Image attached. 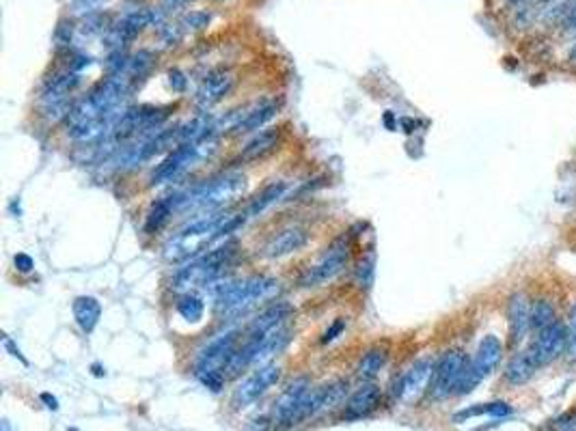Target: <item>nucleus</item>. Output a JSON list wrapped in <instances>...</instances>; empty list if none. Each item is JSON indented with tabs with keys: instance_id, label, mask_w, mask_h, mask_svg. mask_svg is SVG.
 Masks as SVG:
<instances>
[{
	"instance_id": "f257e3e1",
	"label": "nucleus",
	"mask_w": 576,
	"mask_h": 431,
	"mask_svg": "<svg viewBox=\"0 0 576 431\" xmlns=\"http://www.w3.org/2000/svg\"><path fill=\"white\" fill-rule=\"evenodd\" d=\"M244 222V216H227L225 211H214L210 216L190 222L182 231H177V236H173L167 246H165V257L169 261H186L190 257H196L201 250L221 240L229 233L236 231Z\"/></svg>"
},
{
	"instance_id": "f03ea898",
	"label": "nucleus",
	"mask_w": 576,
	"mask_h": 431,
	"mask_svg": "<svg viewBox=\"0 0 576 431\" xmlns=\"http://www.w3.org/2000/svg\"><path fill=\"white\" fill-rule=\"evenodd\" d=\"M281 289L279 280L268 276H248L236 282H225L214 291L216 311L227 319H240L270 302Z\"/></svg>"
},
{
	"instance_id": "7ed1b4c3",
	"label": "nucleus",
	"mask_w": 576,
	"mask_h": 431,
	"mask_svg": "<svg viewBox=\"0 0 576 431\" xmlns=\"http://www.w3.org/2000/svg\"><path fill=\"white\" fill-rule=\"evenodd\" d=\"M238 253V244L236 242H225L221 246L212 248L210 253H205L203 257L194 259L192 263L179 267L171 287L175 291H190V289H199V287H210L212 282L219 280L225 269L231 265L233 257Z\"/></svg>"
},
{
	"instance_id": "20e7f679",
	"label": "nucleus",
	"mask_w": 576,
	"mask_h": 431,
	"mask_svg": "<svg viewBox=\"0 0 576 431\" xmlns=\"http://www.w3.org/2000/svg\"><path fill=\"white\" fill-rule=\"evenodd\" d=\"M246 177L242 173H227L223 177L212 179L210 184L194 188L192 192H188L186 196H173L175 199V207H190V209H199V211H223L229 203H233L236 199L246 192Z\"/></svg>"
},
{
	"instance_id": "39448f33",
	"label": "nucleus",
	"mask_w": 576,
	"mask_h": 431,
	"mask_svg": "<svg viewBox=\"0 0 576 431\" xmlns=\"http://www.w3.org/2000/svg\"><path fill=\"white\" fill-rule=\"evenodd\" d=\"M238 332L227 330L212 338L210 343L199 352L194 363V375L199 377L201 384L207 386L212 392H221L225 384V369L231 361L233 352L238 347Z\"/></svg>"
},
{
	"instance_id": "423d86ee",
	"label": "nucleus",
	"mask_w": 576,
	"mask_h": 431,
	"mask_svg": "<svg viewBox=\"0 0 576 431\" xmlns=\"http://www.w3.org/2000/svg\"><path fill=\"white\" fill-rule=\"evenodd\" d=\"M214 151H216V138L214 136L203 138L199 142L179 145L173 153H169L165 160H162V164H158V169L151 173L149 184L151 186H162V184L173 182V179L188 173L192 166L201 164V162L207 160Z\"/></svg>"
},
{
	"instance_id": "0eeeda50",
	"label": "nucleus",
	"mask_w": 576,
	"mask_h": 431,
	"mask_svg": "<svg viewBox=\"0 0 576 431\" xmlns=\"http://www.w3.org/2000/svg\"><path fill=\"white\" fill-rule=\"evenodd\" d=\"M568 343H570L568 323L564 319H557L552 326L535 332V336L529 341V345L525 347V352L537 369H544L550 363H555L557 358L566 356Z\"/></svg>"
},
{
	"instance_id": "6e6552de",
	"label": "nucleus",
	"mask_w": 576,
	"mask_h": 431,
	"mask_svg": "<svg viewBox=\"0 0 576 431\" xmlns=\"http://www.w3.org/2000/svg\"><path fill=\"white\" fill-rule=\"evenodd\" d=\"M469 365V358L462 349H449L445 352L438 361L434 363V373H431V380L427 386L429 397L434 401H443L447 397L456 394L460 377Z\"/></svg>"
},
{
	"instance_id": "1a4fd4ad",
	"label": "nucleus",
	"mask_w": 576,
	"mask_h": 431,
	"mask_svg": "<svg viewBox=\"0 0 576 431\" xmlns=\"http://www.w3.org/2000/svg\"><path fill=\"white\" fill-rule=\"evenodd\" d=\"M350 259V246L346 240H337L335 244H331L326 248V253L319 257L317 263H313L311 267H307V272L300 276V285L302 287H319L326 285L333 278H337L344 267L348 265Z\"/></svg>"
},
{
	"instance_id": "9d476101",
	"label": "nucleus",
	"mask_w": 576,
	"mask_h": 431,
	"mask_svg": "<svg viewBox=\"0 0 576 431\" xmlns=\"http://www.w3.org/2000/svg\"><path fill=\"white\" fill-rule=\"evenodd\" d=\"M279 377H281V367H277V365H263L253 375H248L246 380L236 388V392H233V399H231L233 408L242 410V408L253 405L255 401H259V397H263V394L279 382Z\"/></svg>"
},
{
	"instance_id": "9b49d317",
	"label": "nucleus",
	"mask_w": 576,
	"mask_h": 431,
	"mask_svg": "<svg viewBox=\"0 0 576 431\" xmlns=\"http://www.w3.org/2000/svg\"><path fill=\"white\" fill-rule=\"evenodd\" d=\"M165 13L162 11H154V9H136L132 13H128L119 20L106 35L108 46H117V50H121V46H125L128 41H132L138 32H142L147 26H151L154 22L160 24Z\"/></svg>"
},
{
	"instance_id": "f8f14e48",
	"label": "nucleus",
	"mask_w": 576,
	"mask_h": 431,
	"mask_svg": "<svg viewBox=\"0 0 576 431\" xmlns=\"http://www.w3.org/2000/svg\"><path fill=\"white\" fill-rule=\"evenodd\" d=\"M431 373H434V361L431 358H421L395 382L393 397L404 403H412L429 386Z\"/></svg>"
},
{
	"instance_id": "ddd939ff",
	"label": "nucleus",
	"mask_w": 576,
	"mask_h": 431,
	"mask_svg": "<svg viewBox=\"0 0 576 431\" xmlns=\"http://www.w3.org/2000/svg\"><path fill=\"white\" fill-rule=\"evenodd\" d=\"M510 345L518 347L531 332V300L525 291H516L508 300Z\"/></svg>"
},
{
	"instance_id": "4468645a",
	"label": "nucleus",
	"mask_w": 576,
	"mask_h": 431,
	"mask_svg": "<svg viewBox=\"0 0 576 431\" xmlns=\"http://www.w3.org/2000/svg\"><path fill=\"white\" fill-rule=\"evenodd\" d=\"M233 82H236V78H233L229 71H225V69L210 71V74L205 76V80L201 82L199 91H196V97H194L196 108L203 111V113H207L210 108H214L216 104L223 102L231 93Z\"/></svg>"
},
{
	"instance_id": "2eb2a0df",
	"label": "nucleus",
	"mask_w": 576,
	"mask_h": 431,
	"mask_svg": "<svg viewBox=\"0 0 576 431\" xmlns=\"http://www.w3.org/2000/svg\"><path fill=\"white\" fill-rule=\"evenodd\" d=\"M503 354H505L503 341L496 334H485L479 341L475 356L469 361L471 371L479 377V380H483V377H488L492 371H496V367L503 361Z\"/></svg>"
},
{
	"instance_id": "dca6fc26",
	"label": "nucleus",
	"mask_w": 576,
	"mask_h": 431,
	"mask_svg": "<svg viewBox=\"0 0 576 431\" xmlns=\"http://www.w3.org/2000/svg\"><path fill=\"white\" fill-rule=\"evenodd\" d=\"M309 242V233L300 227H290L275 233L263 246V255L268 259H281L287 255H294L298 250H302Z\"/></svg>"
},
{
	"instance_id": "f3484780",
	"label": "nucleus",
	"mask_w": 576,
	"mask_h": 431,
	"mask_svg": "<svg viewBox=\"0 0 576 431\" xmlns=\"http://www.w3.org/2000/svg\"><path fill=\"white\" fill-rule=\"evenodd\" d=\"M290 313H292V307L287 302L272 304V307H268L253 319V323L248 326V336H268V334L285 328V319L290 317Z\"/></svg>"
},
{
	"instance_id": "a211bd4d",
	"label": "nucleus",
	"mask_w": 576,
	"mask_h": 431,
	"mask_svg": "<svg viewBox=\"0 0 576 431\" xmlns=\"http://www.w3.org/2000/svg\"><path fill=\"white\" fill-rule=\"evenodd\" d=\"M309 390H311V382L307 380V377H298V380H294L290 386H287L281 397L275 401V410H272L275 412V423L287 425L292 412L296 410V405L302 401V397Z\"/></svg>"
},
{
	"instance_id": "6ab92c4d",
	"label": "nucleus",
	"mask_w": 576,
	"mask_h": 431,
	"mask_svg": "<svg viewBox=\"0 0 576 431\" xmlns=\"http://www.w3.org/2000/svg\"><path fill=\"white\" fill-rule=\"evenodd\" d=\"M380 399H382V392H380V388H378L375 384L361 386L348 399L344 419L346 421H356V419H363V416L371 414V412L378 408V403H380Z\"/></svg>"
},
{
	"instance_id": "aec40b11",
	"label": "nucleus",
	"mask_w": 576,
	"mask_h": 431,
	"mask_svg": "<svg viewBox=\"0 0 576 431\" xmlns=\"http://www.w3.org/2000/svg\"><path fill=\"white\" fill-rule=\"evenodd\" d=\"M279 140H281V128L261 130L257 136H253V138H250V140L246 142L244 149H242V153H240V157H242L244 162H255V160L268 155L270 151H275L277 145H279Z\"/></svg>"
},
{
	"instance_id": "412c9836",
	"label": "nucleus",
	"mask_w": 576,
	"mask_h": 431,
	"mask_svg": "<svg viewBox=\"0 0 576 431\" xmlns=\"http://www.w3.org/2000/svg\"><path fill=\"white\" fill-rule=\"evenodd\" d=\"M537 371H539V369L533 365V361L527 356V352L520 349V352H516V354L510 358V363H508V367H505V373H503V377H505V382H508L510 386H523V384H527V382L531 380V377H533Z\"/></svg>"
},
{
	"instance_id": "4be33fe9",
	"label": "nucleus",
	"mask_w": 576,
	"mask_h": 431,
	"mask_svg": "<svg viewBox=\"0 0 576 431\" xmlns=\"http://www.w3.org/2000/svg\"><path fill=\"white\" fill-rule=\"evenodd\" d=\"M74 317L78 321V326L82 328V332H93L95 326H97V321L102 317V307H100V302L97 298L93 296H80L74 300Z\"/></svg>"
},
{
	"instance_id": "5701e85b",
	"label": "nucleus",
	"mask_w": 576,
	"mask_h": 431,
	"mask_svg": "<svg viewBox=\"0 0 576 431\" xmlns=\"http://www.w3.org/2000/svg\"><path fill=\"white\" fill-rule=\"evenodd\" d=\"M277 111H279V106H277L275 102H263V104H257L255 108H248L246 117L240 121L238 128L233 130V134L257 132L259 128H263V125L277 115Z\"/></svg>"
},
{
	"instance_id": "b1692460",
	"label": "nucleus",
	"mask_w": 576,
	"mask_h": 431,
	"mask_svg": "<svg viewBox=\"0 0 576 431\" xmlns=\"http://www.w3.org/2000/svg\"><path fill=\"white\" fill-rule=\"evenodd\" d=\"M559 319V313H557V307L550 298H535L531 300V332H539Z\"/></svg>"
},
{
	"instance_id": "393cba45",
	"label": "nucleus",
	"mask_w": 576,
	"mask_h": 431,
	"mask_svg": "<svg viewBox=\"0 0 576 431\" xmlns=\"http://www.w3.org/2000/svg\"><path fill=\"white\" fill-rule=\"evenodd\" d=\"M285 190H287V184H285V182H272V184H268V186L255 196V199L250 201V205H248V209H246V216H250V218H253V216L263 213L268 207H272L275 203H279V201L283 199Z\"/></svg>"
},
{
	"instance_id": "a878e982",
	"label": "nucleus",
	"mask_w": 576,
	"mask_h": 431,
	"mask_svg": "<svg viewBox=\"0 0 576 431\" xmlns=\"http://www.w3.org/2000/svg\"><path fill=\"white\" fill-rule=\"evenodd\" d=\"M387 361H389L387 349L384 347H373V349H369L361 358V363H358V369H356V375L361 377V380H373V377L384 369Z\"/></svg>"
},
{
	"instance_id": "bb28decb",
	"label": "nucleus",
	"mask_w": 576,
	"mask_h": 431,
	"mask_svg": "<svg viewBox=\"0 0 576 431\" xmlns=\"http://www.w3.org/2000/svg\"><path fill=\"white\" fill-rule=\"evenodd\" d=\"M175 209V199L173 196H169V199H162V201H156L147 213V220H145V233H156L160 231L162 227H165L171 218V213Z\"/></svg>"
},
{
	"instance_id": "cd10ccee",
	"label": "nucleus",
	"mask_w": 576,
	"mask_h": 431,
	"mask_svg": "<svg viewBox=\"0 0 576 431\" xmlns=\"http://www.w3.org/2000/svg\"><path fill=\"white\" fill-rule=\"evenodd\" d=\"M177 313L182 315V319H186V321H190V323L201 321V319H203V313H205L203 300L196 298V296H192V294H186L182 300L177 302Z\"/></svg>"
},
{
	"instance_id": "c85d7f7f",
	"label": "nucleus",
	"mask_w": 576,
	"mask_h": 431,
	"mask_svg": "<svg viewBox=\"0 0 576 431\" xmlns=\"http://www.w3.org/2000/svg\"><path fill=\"white\" fill-rule=\"evenodd\" d=\"M373 274H375V255L369 253L365 255L356 265V282L358 287H363V289H369L373 285Z\"/></svg>"
},
{
	"instance_id": "c756f323",
	"label": "nucleus",
	"mask_w": 576,
	"mask_h": 431,
	"mask_svg": "<svg viewBox=\"0 0 576 431\" xmlns=\"http://www.w3.org/2000/svg\"><path fill=\"white\" fill-rule=\"evenodd\" d=\"M151 65H154V54L147 52V50H140L138 54H134V57L130 59L128 76L130 78H142L151 69Z\"/></svg>"
},
{
	"instance_id": "7c9ffc66",
	"label": "nucleus",
	"mask_w": 576,
	"mask_h": 431,
	"mask_svg": "<svg viewBox=\"0 0 576 431\" xmlns=\"http://www.w3.org/2000/svg\"><path fill=\"white\" fill-rule=\"evenodd\" d=\"M210 20H212V15L207 11H188L182 17V26L186 30H201L210 24Z\"/></svg>"
},
{
	"instance_id": "2f4dec72",
	"label": "nucleus",
	"mask_w": 576,
	"mask_h": 431,
	"mask_svg": "<svg viewBox=\"0 0 576 431\" xmlns=\"http://www.w3.org/2000/svg\"><path fill=\"white\" fill-rule=\"evenodd\" d=\"M568 328H570V343L566 356L570 361H576V302H572V307L568 311Z\"/></svg>"
},
{
	"instance_id": "473e14b6",
	"label": "nucleus",
	"mask_w": 576,
	"mask_h": 431,
	"mask_svg": "<svg viewBox=\"0 0 576 431\" xmlns=\"http://www.w3.org/2000/svg\"><path fill=\"white\" fill-rule=\"evenodd\" d=\"M512 414V405L508 401H492L488 403V416L501 419V416H508Z\"/></svg>"
},
{
	"instance_id": "72a5a7b5",
	"label": "nucleus",
	"mask_w": 576,
	"mask_h": 431,
	"mask_svg": "<svg viewBox=\"0 0 576 431\" xmlns=\"http://www.w3.org/2000/svg\"><path fill=\"white\" fill-rule=\"evenodd\" d=\"M344 330H346V321H344V319H337V321L333 323V326H331L326 332H324L322 343H333V341H335L341 332H344Z\"/></svg>"
},
{
	"instance_id": "f704fd0d",
	"label": "nucleus",
	"mask_w": 576,
	"mask_h": 431,
	"mask_svg": "<svg viewBox=\"0 0 576 431\" xmlns=\"http://www.w3.org/2000/svg\"><path fill=\"white\" fill-rule=\"evenodd\" d=\"M104 5V0H76L74 3V9L78 11V13H93V11H97L100 7Z\"/></svg>"
},
{
	"instance_id": "c9c22d12",
	"label": "nucleus",
	"mask_w": 576,
	"mask_h": 431,
	"mask_svg": "<svg viewBox=\"0 0 576 431\" xmlns=\"http://www.w3.org/2000/svg\"><path fill=\"white\" fill-rule=\"evenodd\" d=\"M169 82H171V86H173V91H177V93H182L184 88H186V78H184V74L179 69H173L171 74H169Z\"/></svg>"
},
{
	"instance_id": "e433bc0d",
	"label": "nucleus",
	"mask_w": 576,
	"mask_h": 431,
	"mask_svg": "<svg viewBox=\"0 0 576 431\" xmlns=\"http://www.w3.org/2000/svg\"><path fill=\"white\" fill-rule=\"evenodd\" d=\"M13 261H15V267L20 269V272H24V274L30 272V269L35 267V261H32L26 253H17Z\"/></svg>"
},
{
	"instance_id": "4c0bfd02",
	"label": "nucleus",
	"mask_w": 576,
	"mask_h": 431,
	"mask_svg": "<svg viewBox=\"0 0 576 431\" xmlns=\"http://www.w3.org/2000/svg\"><path fill=\"white\" fill-rule=\"evenodd\" d=\"M555 431H574V427H572V423H570V414L561 416L559 421L555 423Z\"/></svg>"
},
{
	"instance_id": "58836bf2",
	"label": "nucleus",
	"mask_w": 576,
	"mask_h": 431,
	"mask_svg": "<svg viewBox=\"0 0 576 431\" xmlns=\"http://www.w3.org/2000/svg\"><path fill=\"white\" fill-rule=\"evenodd\" d=\"M5 347H7V349L11 352V356H15V358H20V361H22L24 365H28V363H26V358L22 356V352H20V349H17V347H15V345L11 343V338H5Z\"/></svg>"
},
{
	"instance_id": "ea45409f",
	"label": "nucleus",
	"mask_w": 576,
	"mask_h": 431,
	"mask_svg": "<svg viewBox=\"0 0 576 431\" xmlns=\"http://www.w3.org/2000/svg\"><path fill=\"white\" fill-rule=\"evenodd\" d=\"M192 3V0H165V11H171V9H179V7H184Z\"/></svg>"
},
{
	"instance_id": "a19ab883",
	"label": "nucleus",
	"mask_w": 576,
	"mask_h": 431,
	"mask_svg": "<svg viewBox=\"0 0 576 431\" xmlns=\"http://www.w3.org/2000/svg\"><path fill=\"white\" fill-rule=\"evenodd\" d=\"M41 401H44L50 410H59V401H57V397H52L50 392H44V394H41Z\"/></svg>"
},
{
	"instance_id": "79ce46f5",
	"label": "nucleus",
	"mask_w": 576,
	"mask_h": 431,
	"mask_svg": "<svg viewBox=\"0 0 576 431\" xmlns=\"http://www.w3.org/2000/svg\"><path fill=\"white\" fill-rule=\"evenodd\" d=\"M566 28L568 30H576V7L568 13V17H566Z\"/></svg>"
},
{
	"instance_id": "37998d69",
	"label": "nucleus",
	"mask_w": 576,
	"mask_h": 431,
	"mask_svg": "<svg viewBox=\"0 0 576 431\" xmlns=\"http://www.w3.org/2000/svg\"><path fill=\"white\" fill-rule=\"evenodd\" d=\"M568 61L576 67V44L572 46V50H570V54H568Z\"/></svg>"
},
{
	"instance_id": "c03bdc74",
	"label": "nucleus",
	"mask_w": 576,
	"mask_h": 431,
	"mask_svg": "<svg viewBox=\"0 0 576 431\" xmlns=\"http://www.w3.org/2000/svg\"><path fill=\"white\" fill-rule=\"evenodd\" d=\"M384 123H387V128H389V130H393V128H395V123H393V115H391V113H387V115H384Z\"/></svg>"
},
{
	"instance_id": "a18cd8bd",
	"label": "nucleus",
	"mask_w": 576,
	"mask_h": 431,
	"mask_svg": "<svg viewBox=\"0 0 576 431\" xmlns=\"http://www.w3.org/2000/svg\"><path fill=\"white\" fill-rule=\"evenodd\" d=\"M0 427H3V431H11V423H9L7 419H5L3 423H0Z\"/></svg>"
},
{
	"instance_id": "49530a36",
	"label": "nucleus",
	"mask_w": 576,
	"mask_h": 431,
	"mask_svg": "<svg viewBox=\"0 0 576 431\" xmlns=\"http://www.w3.org/2000/svg\"><path fill=\"white\" fill-rule=\"evenodd\" d=\"M570 423H572V427L576 429V410H574V412H570Z\"/></svg>"
},
{
	"instance_id": "de8ad7c7",
	"label": "nucleus",
	"mask_w": 576,
	"mask_h": 431,
	"mask_svg": "<svg viewBox=\"0 0 576 431\" xmlns=\"http://www.w3.org/2000/svg\"><path fill=\"white\" fill-rule=\"evenodd\" d=\"M93 373H95L97 377H102V375H104V371H102V367H97V365L93 367Z\"/></svg>"
},
{
	"instance_id": "09e8293b",
	"label": "nucleus",
	"mask_w": 576,
	"mask_h": 431,
	"mask_svg": "<svg viewBox=\"0 0 576 431\" xmlns=\"http://www.w3.org/2000/svg\"><path fill=\"white\" fill-rule=\"evenodd\" d=\"M510 3H520V0H510Z\"/></svg>"
},
{
	"instance_id": "8fccbe9b",
	"label": "nucleus",
	"mask_w": 576,
	"mask_h": 431,
	"mask_svg": "<svg viewBox=\"0 0 576 431\" xmlns=\"http://www.w3.org/2000/svg\"><path fill=\"white\" fill-rule=\"evenodd\" d=\"M559 3H568V0H559Z\"/></svg>"
},
{
	"instance_id": "3c124183",
	"label": "nucleus",
	"mask_w": 576,
	"mask_h": 431,
	"mask_svg": "<svg viewBox=\"0 0 576 431\" xmlns=\"http://www.w3.org/2000/svg\"><path fill=\"white\" fill-rule=\"evenodd\" d=\"M216 3H223V0H216Z\"/></svg>"
}]
</instances>
